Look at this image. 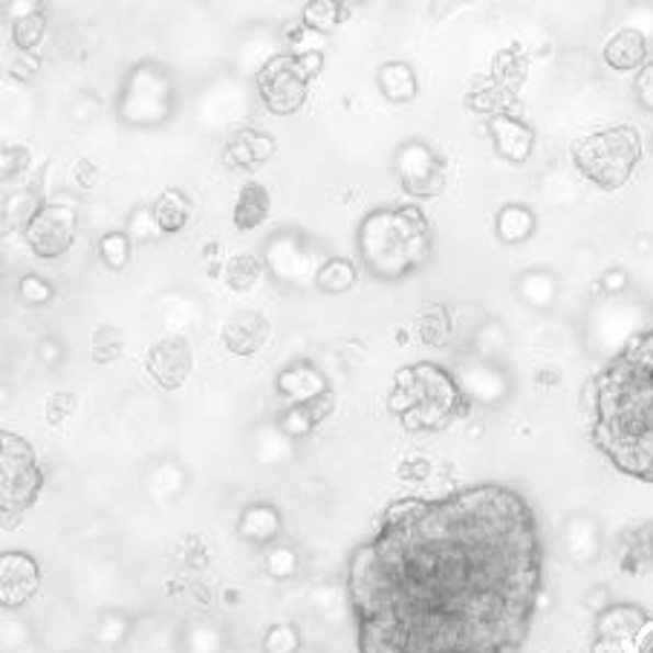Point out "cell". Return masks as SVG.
Listing matches in <instances>:
<instances>
[{"mask_svg": "<svg viewBox=\"0 0 653 653\" xmlns=\"http://www.w3.org/2000/svg\"><path fill=\"white\" fill-rule=\"evenodd\" d=\"M154 221L162 232L173 235V232H180L185 223H189V200L182 198L180 191H166L162 198H159L157 209H154Z\"/></svg>", "mask_w": 653, "mask_h": 653, "instance_id": "obj_16", "label": "cell"}, {"mask_svg": "<svg viewBox=\"0 0 653 653\" xmlns=\"http://www.w3.org/2000/svg\"><path fill=\"white\" fill-rule=\"evenodd\" d=\"M41 474L35 469V457L26 449L24 440L3 434V511L18 515L35 504Z\"/></svg>", "mask_w": 653, "mask_h": 653, "instance_id": "obj_7", "label": "cell"}, {"mask_svg": "<svg viewBox=\"0 0 653 653\" xmlns=\"http://www.w3.org/2000/svg\"><path fill=\"white\" fill-rule=\"evenodd\" d=\"M269 214V194L263 185L258 182H249L240 198H237L235 205V226L237 228H255L267 221Z\"/></svg>", "mask_w": 653, "mask_h": 653, "instance_id": "obj_13", "label": "cell"}, {"mask_svg": "<svg viewBox=\"0 0 653 653\" xmlns=\"http://www.w3.org/2000/svg\"><path fill=\"white\" fill-rule=\"evenodd\" d=\"M590 440L616 472L653 483V330L633 336L593 376Z\"/></svg>", "mask_w": 653, "mask_h": 653, "instance_id": "obj_2", "label": "cell"}, {"mask_svg": "<svg viewBox=\"0 0 653 653\" xmlns=\"http://www.w3.org/2000/svg\"><path fill=\"white\" fill-rule=\"evenodd\" d=\"M315 284L322 286L324 292H345L356 284V269L347 258H333L327 260L318 275H315Z\"/></svg>", "mask_w": 653, "mask_h": 653, "instance_id": "obj_17", "label": "cell"}, {"mask_svg": "<svg viewBox=\"0 0 653 653\" xmlns=\"http://www.w3.org/2000/svg\"><path fill=\"white\" fill-rule=\"evenodd\" d=\"M173 87L168 81L166 70L157 64H139L127 87L122 90V104L119 113L131 122V125H159L162 119L171 113Z\"/></svg>", "mask_w": 653, "mask_h": 653, "instance_id": "obj_5", "label": "cell"}, {"mask_svg": "<svg viewBox=\"0 0 653 653\" xmlns=\"http://www.w3.org/2000/svg\"><path fill=\"white\" fill-rule=\"evenodd\" d=\"M21 299L32 301V304H44V301L53 299V290L41 278H24L21 281Z\"/></svg>", "mask_w": 653, "mask_h": 653, "instance_id": "obj_20", "label": "cell"}, {"mask_svg": "<svg viewBox=\"0 0 653 653\" xmlns=\"http://www.w3.org/2000/svg\"><path fill=\"white\" fill-rule=\"evenodd\" d=\"M359 258L379 281H402L414 275L434 255V235L426 214L417 205L376 209L359 223Z\"/></svg>", "mask_w": 653, "mask_h": 653, "instance_id": "obj_3", "label": "cell"}, {"mask_svg": "<svg viewBox=\"0 0 653 653\" xmlns=\"http://www.w3.org/2000/svg\"><path fill=\"white\" fill-rule=\"evenodd\" d=\"M313 72L301 56H275L263 64L258 72V90L260 99L269 111L278 116L295 113L307 99V87Z\"/></svg>", "mask_w": 653, "mask_h": 653, "instance_id": "obj_6", "label": "cell"}, {"mask_svg": "<svg viewBox=\"0 0 653 653\" xmlns=\"http://www.w3.org/2000/svg\"><path fill=\"white\" fill-rule=\"evenodd\" d=\"M379 87H382V93H385L391 102H408V99H414V93H417V79H414L408 64L391 61L379 70Z\"/></svg>", "mask_w": 653, "mask_h": 653, "instance_id": "obj_14", "label": "cell"}, {"mask_svg": "<svg viewBox=\"0 0 653 653\" xmlns=\"http://www.w3.org/2000/svg\"><path fill=\"white\" fill-rule=\"evenodd\" d=\"M648 49L642 32L637 30H622L616 32L613 38L605 44V61L613 67V70H633L639 64L645 61Z\"/></svg>", "mask_w": 653, "mask_h": 653, "instance_id": "obj_12", "label": "cell"}, {"mask_svg": "<svg viewBox=\"0 0 653 653\" xmlns=\"http://www.w3.org/2000/svg\"><path fill=\"white\" fill-rule=\"evenodd\" d=\"M38 587V570L26 555H3V605L15 607Z\"/></svg>", "mask_w": 653, "mask_h": 653, "instance_id": "obj_11", "label": "cell"}, {"mask_svg": "<svg viewBox=\"0 0 653 653\" xmlns=\"http://www.w3.org/2000/svg\"><path fill=\"white\" fill-rule=\"evenodd\" d=\"M488 134L495 139V148L500 150V157L509 162H523L532 154V143H536V131L527 127L518 119L497 116L488 125Z\"/></svg>", "mask_w": 653, "mask_h": 653, "instance_id": "obj_10", "label": "cell"}, {"mask_svg": "<svg viewBox=\"0 0 653 653\" xmlns=\"http://www.w3.org/2000/svg\"><path fill=\"white\" fill-rule=\"evenodd\" d=\"M12 35H15V44L21 49H32L35 44L41 41V35H44V21L41 18H24V21H18L15 30H12Z\"/></svg>", "mask_w": 653, "mask_h": 653, "instance_id": "obj_19", "label": "cell"}, {"mask_svg": "<svg viewBox=\"0 0 653 653\" xmlns=\"http://www.w3.org/2000/svg\"><path fill=\"white\" fill-rule=\"evenodd\" d=\"M642 157L639 134L630 125L598 131L573 145L575 168L601 191L622 189Z\"/></svg>", "mask_w": 653, "mask_h": 653, "instance_id": "obj_4", "label": "cell"}, {"mask_svg": "<svg viewBox=\"0 0 653 653\" xmlns=\"http://www.w3.org/2000/svg\"><path fill=\"white\" fill-rule=\"evenodd\" d=\"M541 593V523L500 483L394 500L347 561L359 653H518Z\"/></svg>", "mask_w": 653, "mask_h": 653, "instance_id": "obj_1", "label": "cell"}, {"mask_svg": "<svg viewBox=\"0 0 653 653\" xmlns=\"http://www.w3.org/2000/svg\"><path fill=\"white\" fill-rule=\"evenodd\" d=\"M532 232H536V217L523 205H506L500 217H497V235L504 237L506 244L527 240Z\"/></svg>", "mask_w": 653, "mask_h": 653, "instance_id": "obj_15", "label": "cell"}, {"mask_svg": "<svg viewBox=\"0 0 653 653\" xmlns=\"http://www.w3.org/2000/svg\"><path fill=\"white\" fill-rule=\"evenodd\" d=\"M99 255L111 269H125L127 258H131V246H127V237L122 232H111V235L102 237L99 244Z\"/></svg>", "mask_w": 653, "mask_h": 653, "instance_id": "obj_18", "label": "cell"}, {"mask_svg": "<svg viewBox=\"0 0 653 653\" xmlns=\"http://www.w3.org/2000/svg\"><path fill=\"white\" fill-rule=\"evenodd\" d=\"M396 162H399V182L410 194L434 198L446 185V166H442V159L434 157V150L428 145H405Z\"/></svg>", "mask_w": 653, "mask_h": 653, "instance_id": "obj_9", "label": "cell"}, {"mask_svg": "<svg viewBox=\"0 0 653 653\" xmlns=\"http://www.w3.org/2000/svg\"><path fill=\"white\" fill-rule=\"evenodd\" d=\"M637 99H639V104H642V108L653 111V64H648L645 70L639 72Z\"/></svg>", "mask_w": 653, "mask_h": 653, "instance_id": "obj_21", "label": "cell"}, {"mask_svg": "<svg viewBox=\"0 0 653 653\" xmlns=\"http://www.w3.org/2000/svg\"><path fill=\"white\" fill-rule=\"evenodd\" d=\"M76 237V212L67 205H44L32 214L26 240L38 258H61Z\"/></svg>", "mask_w": 653, "mask_h": 653, "instance_id": "obj_8", "label": "cell"}]
</instances>
